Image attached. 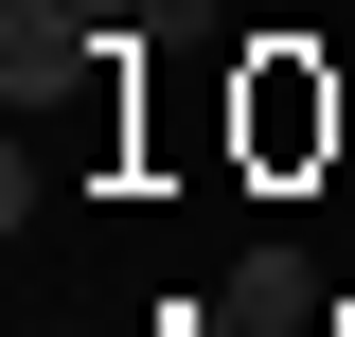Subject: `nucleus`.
I'll use <instances>...</instances> for the list:
<instances>
[{
    "mask_svg": "<svg viewBox=\"0 0 355 337\" xmlns=\"http://www.w3.org/2000/svg\"><path fill=\"white\" fill-rule=\"evenodd\" d=\"M302 302H320V266H302V249H249V266L214 284V320H196V337H284Z\"/></svg>",
    "mask_w": 355,
    "mask_h": 337,
    "instance_id": "1",
    "label": "nucleus"
},
{
    "mask_svg": "<svg viewBox=\"0 0 355 337\" xmlns=\"http://www.w3.org/2000/svg\"><path fill=\"white\" fill-rule=\"evenodd\" d=\"M71 18H160V0H71Z\"/></svg>",
    "mask_w": 355,
    "mask_h": 337,
    "instance_id": "2",
    "label": "nucleus"
}]
</instances>
